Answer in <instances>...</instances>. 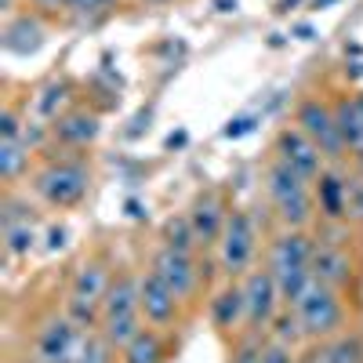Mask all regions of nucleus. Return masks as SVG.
Returning a JSON list of instances; mask_svg holds the SVG:
<instances>
[{
  "instance_id": "f257e3e1",
  "label": "nucleus",
  "mask_w": 363,
  "mask_h": 363,
  "mask_svg": "<svg viewBox=\"0 0 363 363\" xmlns=\"http://www.w3.org/2000/svg\"><path fill=\"white\" fill-rule=\"evenodd\" d=\"M91 186H95L91 153H58V149H44L26 182L29 196L44 211H55V215L80 211L84 200L91 196Z\"/></svg>"
},
{
  "instance_id": "f03ea898",
  "label": "nucleus",
  "mask_w": 363,
  "mask_h": 363,
  "mask_svg": "<svg viewBox=\"0 0 363 363\" xmlns=\"http://www.w3.org/2000/svg\"><path fill=\"white\" fill-rule=\"evenodd\" d=\"M313 251H316L313 229L272 225V229L265 233L262 265L272 272V280L280 284L284 306H294V301L306 294V287L316 280V277H313Z\"/></svg>"
},
{
  "instance_id": "7ed1b4c3",
  "label": "nucleus",
  "mask_w": 363,
  "mask_h": 363,
  "mask_svg": "<svg viewBox=\"0 0 363 363\" xmlns=\"http://www.w3.org/2000/svg\"><path fill=\"white\" fill-rule=\"evenodd\" d=\"M95 330L116 352L145 330V316H142V265L116 262V272H113V284L106 291L102 316H99Z\"/></svg>"
},
{
  "instance_id": "20e7f679",
  "label": "nucleus",
  "mask_w": 363,
  "mask_h": 363,
  "mask_svg": "<svg viewBox=\"0 0 363 363\" xmlns=\"http://www.w3.org/2000/svg\"><path fill=\"white\" fill-rule=\"evenodd\" d=\"M262 196H265V211L272 215L277 225L313 229L320 222L313 182L301 178L298 171H291L287 164L272 160V157H265V167H262Z\"/></svg>"
},
{
  "instance_id": "39448f33",
  "label": "nucleus",
  "mask_w": 363,
  "mask_h": 363,
  "mask_svg": "<svg viewBox=\"0 0 363 363\" xmlns=\"http://www.w3.org/2000/svg\"><path fill=\"white\" fill-rule=\"evenodd\" d=\"M145 265L157 272V277L182 298V306H186L189 313L200 309L211 287L218 284V265L211 255H189V251H174L167 244H157L145 251Z\"/></svg>"
},
{
  "instance_id": "423d86ee",
  "label": "nucleus",
  "mask_w": 363,
  "mask_h": 363,
  "mask_svg": "<svg viewBox=\"0 0 363 363\" xmlns=\"http://www.w3.org/2000/svg\"><path fill=\"white\" fill-rule=\"evenodd\" d=\"M113 272H116V258L109 255V247H91L87 255L77 258L58 306H62L77 323L99 327L102 301H106V291L113 284Z\"/></svg>"
},
{
  "instance_id": "0eeeda50",
  "label": "nucleus",
  "mask_w": 363,
  "mask_h": 363,
  "mask_svg": "<svg viewBox=\"0 0 363 363\" xmlns=\"http://www.w3.org/2000/svg\"><path fill=\"white\" fill-rule=\"evenodd\" d=\"M91 330L95 327L77 323L62 306H48L33 323H29L22 352L29 359H37V363H73L84 352Z\"/></svg>"
},
{
  "instance_id": "6e6552de",
  "label": "nucleus",
  "mask_w": 363,
  "mask_h": 363,
  "mask_svg": "<svg viewBox=\"0 0 363 363\" xmlns=\"http://www.w3.org/2000/svg\"><path fill=\"white\" fill-rule=\"evenodd\" d=\"M262 251H265V229H262L258 215L251 207L236 203L222 229L218 247L211 251V258L218 265V280H244L262 262Z\"/></svg>"
},
{
  "instance_id": "1a4fd4ad",
  "label": "nucleus",
  "mask_w": 363,
  "mask_h": 363,
  "mask_svg": "<svg viewBox=\"0 0 363 363\" xmlns=\"http://www.w3.org/2000/svg\"><path fill=\"white\" fill-rule=\"evenodd\" d=\"M301 320V327H306L309 342H323V338H335L342 335V330L356 327L359 323V313H356V298L327 287L320 280H313L306 287V294H301L294 306H291Z\"/></svg>"
},
{
  "instance_id": "9d476101",
  "label": "nucleus",
  "mask_w": 363,
  "mask_h": 363,
  "mask_svg": "<svg viewBox=\"0 0 363 363\" xmlns=\"http://www.w3.org/2000/svg\"><path fill=\"white\" fill-rule=\"evenodd\" d=\"M291 124L301 128L327 157V164H349V149L342 142L335 106H330V91H301L291 106Z\"/></svg>"
},
{
  "instance_id": "9b49d317",
  "label": "nucleus",
  "mask_w": 363,
  "mask_h": 363,
  "mask_svg": "<svg viewBox=\"0 0 363 363\" xmlns=\"http://www.w3.org/2000/svg\"><path fill=\"white\" fill-rule=\"evenodd\" d=\"M233 196H229V189L225 186H203V189H196V196L186 203V215H189V222H193V233H196V247H200V255H211L218 247V240H222V229H225V222H229V215H233Z\"/></svg>"
},
{
  "instance_id": "f8f14e48",
  "label": "nucleus",
  "mask_w": 363,
  "mask_h": 363,
  "mask_svg": "<svg viewBox=\"0 0 363 363\" xmlns=\"http://www.w3.org/2000/svg\"><path fill=\"white\" fill-rule=\"evenodd\" d=\"M102 109H95L87 99H80L69 113H62L48 128V149L58 153H91L95 142L102 138Z\"/></svg>"
},
{
  "instance_id": "ddd939ff",
  "label": "nucleus",
  "mask_w": 363,
  "mask_h": 363,
  "mask_svg": "<svg viewBox=\"0 0 363 363\" xmlns=\"http://www.w3.org/2000/svg\"><path fill=\"white\" fill-rule=\"evenodd\" d=\"M26 99H29V120L40 128H51L58 116L69 113L84 99V84L69 73H48Z\"/></svg>"
},
{
  "instance_id": "4468645a",
  "label": "nucleus",
  "mask_w": 363,
  "mask_h": 363,
  "mask_svg": "<svg viewBox=\"0 0 363 363\" xmlns=\"http://www.w3.org/2000/svg\"><path fill=\"white\" fill-rule=\"evenodd\" d=\"M142 316H145V327L171 330V335H178V330L186 327V320L193 316L182 306V298L145 262H142Z\"/></svg>"
},
{
  "instance_id": "2eb2a0df",
  "label": "nucleus",
  "mask_w": 363,
  "mask_h": 363,
  "mask_svg": "<svg viewBox=\"0 0 363 363\" xmlns=\"http://www.w3.org/2000/svg\"><path fill=\"white\" fill-rule=\"evenodd\" d=\"M203 313H207V323L211 330L229 342L236 335L247 330V301H244V284L240 280H218L211 287L207 301H203Z\"/></svg>"
},
{
  "instance_id": "dca6fc26",
  "label": "nucleus",
  "mask_w": 363,
  "mask_h": 363,
  "mask_svg": "<svg viewBox=\"0 0 363 363\" xmlns=\"http://www.w3.org/2000/svg\"><path fill=\"white\" fill-rule=\"evenodd\" d=\"M244 301H247V330L251 335H269V327H272V320L280 316V309H284V294H280V284L272 280V272L258 262L244 280Z\"/></svg>"
},
{
  "instance_id": "f3484780",
  "label": "nucleus",
  "mask_w": 363,
  "mask_h": 363,
  "mask_svg": "<svg viewBox=\"0 0 363 363\" xmlns=\"http://www.w3.org/2000/svg\"><path fill=\"white\" fill-rule=\"evenodd\" d=\"M269 157L287 164L291 171H298L301 178H309V182H316L323 174V167H327V157L320 153V145L294 124L277 128V135H272V142H269Z\"/></svg>"
},
{
  "instance_id": "a211bd4d",
  "label": "nucleus",
  "mask_w": 363,
  "mask_h": 363,
  "mask_svg": "<svg viewBox=\"0 0 363 363\" xmlns=\"http://www.w3.org/2000/svg\"><path fill=\"white\" fill-rule=\"evenodd\" d=\"M51 22L40 18L37 11H29V8H18L11 15L0 18V48H4V55H15V58H29V55H37L48 37H51Z\"/></svg>"
},
{
  "instance_id": "6ab92c4d",
  "label": "nucleus",
  "mask_w": 363,
  "mask_h": 363,
  "mask_svg": "<svg viewBox=\"0 0 363 363\" xmlns=\"http://www.w3.org/2000/svg\"><path fill=\"white\" fill-rule=\"evenodd\" d=\"M349 174H352V164H327L323 174L313 182L320 222L349 225Z\"/></svg>"
},
{
  "instance_id": "aec40b11",
  "label": "nucleus",
  "mask_w": 363,
  "mask_h": 363,
  "mask_svg": "<svg viewBox=\"0 0 363 363\" xmlns=\"http://www.w3.org/2000/svg\"><path fill=\"white\" fill-rule=\"evenodd\" d=\"M330 106H335V120L342 142L349 149V164H363V113H359V99L352 87H330Z\"/></svg>"
},
{
  "instance_id": "412c9836",
  "label": "nucleus",
  "mask_w": 363,
  "mask_h": 363,
  "mask_svg": "<svg viewBox=\"0 0 363 363\" xmlns=\"http://www.w3.org/2000/svg\"><path fill=\"white\" fill-rule=\"evenodd\" d=\"M301 363H363V320L335 338L309 342L301 349Z\"/></svg>"
},
{
  "instance_id": "4be33fe9",
  "label": "nucleus",
  "mask_w": 363,
  "mask_h": 363,
  "mask_svg": "<svg viewBox=\"0 0 363 363\" xmlns=\"http://www.w3.org/2000/svg\"><path fill=\"white\" fill-rule=\"evenodd\" d=\"M174 356H178V335L145 327L135 342H128L124 349H120L116 363H171Z\"/></svg>"
},
{
  "instance_id": "5701e85b",
  "label": "nucleus",
  "mask_w": 363,
  "mask_h": 363,
  "mask_svg": "<svg viewBox=\"0 0 363 363\" xmlns=\"http://www.w3.org/2000/svg\"><path fill=\"white\" fill-rule=\"evenodd\" d=\"M37 160L40 153L26 138H0V178H4V189H26Z\"/></svg>"
},
{
  "instance_id": "b1692460",
  "label": "nucleus",
  "mask_w": 363,
  "mask_h": 363,
  "mask_svg": "<svg viewBox=\"0 0 363 363\" xmlns=\"http://www.w3.org/2000/svg\"><path fill=\"white\" fill-rule=\"evenodd\" d=\"M40 222H0V244H4L8 262H26L37 251Z\"/></svg>"
},
{
  "instance_id": "393cba45",
  "label": "nucleus",
  "mask_w": 363,
  "mask_h": 363,
  "mask_svg": "<svg viewBox=\"0 0 363 363\" xmlns=\"http://www.w3.org/2000/svg\"><path fill=\"white\" fill-rule=\"evenodd\" d=\"M157 244H167V247H174V251L200 255L196 233H193V222H189L186 211H174V215H167V218L157 225Z\"/></svg>"
},
{
  "instance_id": "a878e982",
  "label": "nucleus",
  "mask_w": 363,
  "mask_h": 363,
  "mask_svg": "<svg viewBox=\"0 0 363 363\" xmlns=\"http://www.w3.org/2000/svg\"><path fill=\"white\" fill-rule=\"evenodd\" d=\"M120 4H124V0H69L66 22L69 26H99L109 15H116Z\"/></svg>"
},
{
  "instance_id": "bb28decb",
  "label": "nucleus",
  "mask_w": 363,
  "mask_h": 363,
  "mask_svg": "<svg viewBox=\"0 0 363 363\" xmlns=\"http://www.w3.org/2000/svg\"><path fill=\"white\" fill-rule=\"evenodd\" d=\"M265 338H277V342L294 345V349H306V345H309L306 327H301V320H298V313H294L291 306L280 309V316L272 320V327H269V335H265Z\"/></svg>"
},
{
  "instance_id": "cd10ccee",
  "label": "nucleus",
  "mask_w": 363,
  "mask_h": 363,
  "mask_svg": "<svg viewBox=\"0 0 363 363\" xmlns=\"http://www.w3.org/2000/svg\"><path fill=\"white\" fill-rule=\"evenodd\" d=\"M262 349H265V338L244 330V335L225 342V363H262Z\"/></svg>"
},
{
  "instance_id": "c85d7f7f",
  "label": "nucleus",
  "mask_w": 363,
  "mask_h": 363,
  "mask_svg": "<svg viewBox=\"0 0 363 363\" xmlns=\"http://www.w3.org/2000/svg\"><path fill=\"white\" fill-rule=\"evenodd\" d=\"M116 359H120V352L99 335V330H91V338H87L84 352H80L73 363H116Z\"/></svg>"
},
{
  "instance_id": "c756f323",
  "label": "nucleus",
  "mask_w": 363,
  "mask_h": 363,
  "mask_svg": "<svg viewBox=\"0 0 363 363\" xmlns=\"http://www.w3.org/2000/svg\"><path fill=\"white\" fill-rule=\"evenodd\" d=\"M349 225L363 233V171L352 167L349 174Z\"/></svg>"
},
{
  "instance_id": "7c9ffc66",
  "label": "nucleus",
  "mask_w": 363,
  "mask_h": 363,
  "mask_svg": "<svg viewBox=\"0 0 363 363\" xmlns=\"http://www.w3.org/2000/svg\"><path fill=\"white\" fill-rule=\"evenodd\" d=\"M22 8L37 11V15H40V18H48L51 26H62V22H66V8H69V0H22Z\"/></svg>"
},
{
  "instance_id": "2f4dec72",
  "label": "nucleus",
  "mask_w": 363,
  "mask_h": 363,
  "mask_svg": "<svg viewBox=\"0 0 363 363\" xmlns=\"http://www.w3.org/2000/svg\"><path fill=\"white\" fill-rule=\"evenodd\" d=\"M262 363H301V349L284 345V342H277V338H265Z\"/></svg>"
},
{
  "instance_id": "473e14b6",
  "label": "nucleus",
  "mask_w": 363,
  "mask_h": 363,
  "mask_svg": "<svg viewBox=\"0 0 363 363\" xmlns=\"http://www.w3.org/2000/svg\"><path fill=\"white\" fill-rule=\"evenodd\" d=\"M258 113H240V116H229L225 120V128H222V138H229V142H236V138H244V135H251L255 128H258Z\"/></svg>"
},
{
  "instance_id": "72a5a7b5",
  "label": "nucleus",
  "mask_w": 363,
  "mask_h": 363,
  "mask_svg": "<svg viewBox=\"0 0 363 363\" xmlns=\"http://www.w3.org/2000/svg\"><path fill=\"white\" fill-rule=\"evenodd\" d=\"M124 211H128V218H135V222H145V218H149V207H145L142 200H135V196H128Z\"/></svg>"
},
{
  "instance_id": "f704fd0d",
  "label": "nucleus",
  "mask_w": 363,
  "mask_h": 363,
  "mask_svg": "<svg viewBox=\"0 0 363 363\" xmlns=\"http://www.w3.org/2000/svg\"><path fill=\"white\" fill-rule=\"evenodd\" d=\"M66 240H69L66 229H48V244H44V247H48V251H62Z\"/></svg>"
},
{
  "instance_id": "c9c22d12",
  "label": "nucleus",
  "mask_w": 363,
  "mask_h": 363,
  "mask_svg": "<svg viewBox=\"0 0 363 363\" xmlns=\"http://www.w3.org/2000/svg\"><path fill=\"white\" fill-rule=\"evenodd\" d=\"M186 142H189V131H186V128H178V131H171V135L164 138V149L171 153V149H182Z\"/></svg>"
},
{
  "instance_id": "e433bc0d",
  "label": "nucleus",
  "mask_w": 363,
  "mask_h": 363,
  "mask_svg": "<svg viewBox=\"0 0 363 363\" xmlns=\"http://www.w3.org/2000/svg\"><path fill=\"white\" fill-rule=\"evenodd\" d=\"M291 37H294V40H313L316 29H313L309 22H298V26H291Z\"/></svg>"
},
{
  "instance_id": "4c0bfd02",
  "label": "nucleus",
  "mask_w": 363,
  "mask_h": 363,
  "mask_svg": "<svg viewBox=\"0 0 363 363\" xmlns=\"http://www.w3.org/2000/svg\"><path fill=\"white\" fill-rule=\"evenodd\" d=\"M236 8H240V0H215V11H222V15H229Z\"/></svg>"
},
{
  "instance_id": "58836bf2",
  "label": "nucleus",
  "mask_w": 363,
  "mask_h": 363,
  "mask_svg": "<svg viewBox=\"0 0 363 363\" xmlns=\"http://www.w3.org/2000/svg\"><path fill=\"white\" fill-rule=\"evenodd\" d=\"M298 4H301V0H280V4H277V15H291V11H298Z\"/></svg>"
},
{
  "instance_id": "ea45409f",
  "label": "nucleus",
  "mask_w": 363,
  "mask_h": 363,
  "mask_svg": "<svg viewBox=\"0 0 363 363\" xmlns=\"http://www.w3.org/2000/svg\"><path fill=\"white\" fill-rule=\"evenodd\" d=\"M145 8H171V4H182V0H138Z\"/></svg>"
},
{
  "instance_id": "a19ab883",
  "label": "nucleus",
  "mask_w": 363,
  "mask_h": 363,
  "mask_svg": "<svg viewBox=\"0 0 363 363\" xmlns=\"http://www.w3.org/2000/svg\"><path fill=\"white\" fill-rule=\"evenodd\" d=\"M335 4H338V0H309L313 11H327V8H335Z\"/></svg>"
},
{
  "instance_id": "79ce46f5",
  "label": "nucleus",
  "mask_w": 363,
  "mask_h": 363,
  "mask_svg": "<svg viewBox=\"0 0 363 363\" xmlns=\"http://www.w3.org/2000/svg\"><path fill=\"white\" fill-rule=\"evenodd\" d=\"M4 363H37V359H29L26 352H11V356H8Z\"/></svg>"
},
{
  "instance_id": "37998d69",
  "label": "nucleus",
  "mask_w": 363,
  "mask_h": 363,
  "mask_svg": "<svg viewBox=\"0 0 363 363\" xmlns=\"http://www.w3.org/2000/svg\"><path fill=\"white\" fill-rule=\"evenodd\" d=\"M356 99H359V113H363V87H356Z\"/></svg>"
},
{
  "instance_id": "c03bdc74",
  "label": "nucleus",
  "mask_w": 363,
  "mask_h": 363,
  "mask_svg": "<svg viewBox=\"0 0 363 363\" xmlns=\"http://www.w3.org/2000/svg\"><path fill=\"white\" fill-rule=\"evenodd\" d=\"M352 167H359V171H363V164H352Z\"/></svg>"
}]
</instances>
